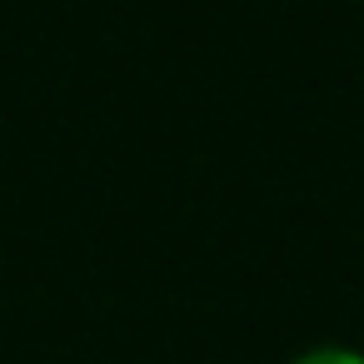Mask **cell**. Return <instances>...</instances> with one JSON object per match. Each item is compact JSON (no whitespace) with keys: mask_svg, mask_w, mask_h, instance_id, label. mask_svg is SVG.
Returning <instances> with one entry per match:
<instances>
[{"mask_svg":"<svg viewBox=\"0 0 364 364\" xmlns=\"http://www.w3.org/2000/svg\"><path fill=\"white\" fill-rule=\"evenodd\" d=\"M299 364H364V354H354V349H309Z\"/></svg>","mask_w":364,"mask_h":364,"instance_id":"6da1fadb","label":"cell"}]
</instances>
